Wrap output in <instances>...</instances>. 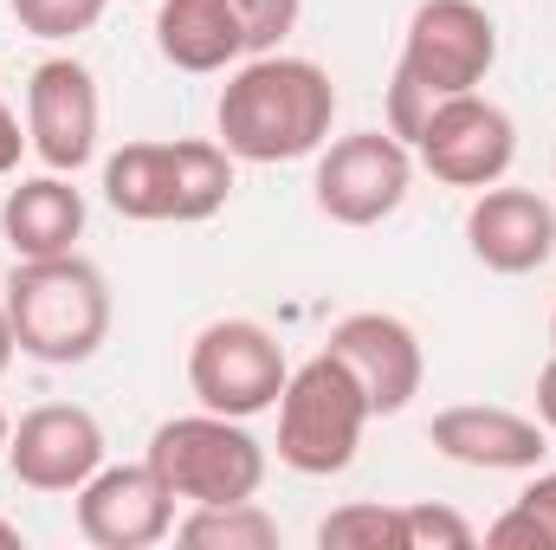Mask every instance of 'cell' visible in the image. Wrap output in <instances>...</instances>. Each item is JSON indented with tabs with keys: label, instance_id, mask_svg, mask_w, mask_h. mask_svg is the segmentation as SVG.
<instances>
[{
	"label": "cell",
	"instance_id": "1",
	"mask_svg": "<svg viewBox=\"0 0 556 550\" xmlns=\"http://www.w3.org/2000/svg\"><path fill=\"white\" fill-rule=\"evenodd\" d=\"M220 149L233 162H298L317 155L337 124V85L317 59L260 52L220 91Z\"/></svg>",
	"mask_w": 556,
	"mask_h": 550
},
{
	"label": "cell",
	"instance_id": "2",
	"mask_svg": "<svg viewBox=\"0 0 556 550\" xmlns=\"http://www.w3.org/2000/svg\"><path fill=\"white\" fill-rule=\"evenodd\" d=\"M498 65V26L479 0H420L402 39V65L389 78V130L415 149L420 124L440 98L479 91Z\"/></svg>",
	"mask_w": 556,
	"mask_h": 550
},
{
	"label": "cell",
	"instance_id": "3",
	"mask_svg": "<svg viewBox=\"0 0 556 550\" xmlns=\"http://www.w3.org/2000/svg\"><path fill=\"white\" fill-rule=\"evenodd\" d=\"M7 324L20 357L46 363V370H72L91 363L111 337V285L91 260L78 253H52V260H20L7 278Z\"/></svg>",
	"mask_w": 556,
	"mask_h": 550
},
{
	"label": "cell",
	"instance_id": "4",
	"mask_svg": "<svg viewBox=\"0 0 556 550\" xmlns=\"http://www.w3.org/2000/svg\"><path fill=\"white\" fill-rule=\"evenodd\" d=\"M363 427H369V396L363 383L350 376L343 357L317 350L311 363H298L285 376V396H278V460L304 479H330V473H350L356 447H363Z\"/></svg>",
	"mask_w": 556,
	"mask_h": 550
},
{
	"label": "cell",
	"instance_id": "5",
	"mask_svg": "<svg viewBox=\"0 0 556 550\" xmlns=\"http://www.w3.org/2000/svg\"><path fill=\"white\" fill-rule=\"evenodd\" d=\"M149 466L188 505H233V499H260L266 486V447L247 434V421L214 409L162 421L149 434Z\"/></svg>",
	"mask_w": 556,
	"mask_h": 550
},
{
	"label": "cell",
	"instance_id": "6",
	"mask_svg": "<svg viewBox=\"0 0 556 550\" xmlns=\"http://www.w3.org/2000/svg\"><path fill=\"white\" fill-rule=\"evenodd\" d=\"M285 350L266 324L253 317H214L194 343H188V389L194 402L214 414H233V421H253V414L278 409L285 396Z\"/></svg>",
	"mask_w": 556,
	"mask_h": 550
},
{
	"label": "cell",
	"instance_id": "7",
	"mask_svg": "<svg viewBox=\"0 0 556 550\" xmlns=\"http://www.w3.org/2000/svg\"><path fill=\"white\" fill-rule=\"evenodd\" d=\"M408 188H415V155L395 130H350V137L324 142L317 175H311L317 214L337 221V227L389 221L408 201Z\"/></svg>",
	"mask_w": 556,
	"mask_h": 550
},
{
	"label": "cell",
	"instance_id": "8",
	"mask_svg": "<svg viewBox=\"0 0 556 550\" xmlns=\"http://www.w3.org/2000/svg\"><path fill=\"white\" fill-rule=\"evenodd\" d=\"M415 155L433 182L479 195V188H492V182L511 175V162H518V124L492 98L459 91V98H440L427 111V124H420V137H415Z\"/></svg>",
	"mask_w": 556,
	"mask_h": 550
},
{
	"label": "cell",
	"instance_id": "9",
	"mask_svg": "<svg viewBox=\"0 0 556 550\" xmlns=\"http://www.w3.org/2000/svg\"><path fill=\"white\" fill-rule=\"evenodd\" d=\"M98 124H104V98L98 78L78 59H39L26 78V142L46 168L78 175L98 155Z\"/></svg>",
	"mask_w": 556,
	"mask_h": 550
},
{
	"label": "cell",
	"instance_id": "10",
	"mask_svg": "<svg viewBox=\"0 0 556 550\" xmlns=\"http://www.w3.org/2000/svg\"><path fill=\"white\" fill-rule=\"evenodd\" d=\"M7 466L33 492H78L104 466V427L78 402H46L7 434Z\"/></svg>",
	"mask_w": 556,
	"mask_h": 550
},
{
	"label": "cell",
	"instance_id": "11",
	"mask_svg": "<svg viewBox=\"0 0 556 550\" xmlns=\"http://www.w3.org/2000/svg\"><path fill=\"white\" fill-rule=\"evenodd\" d=\"M175 532V492L155 466H98L78 486V538L98 550H149Z\"/></svg>",
	"mask_w": 556,
	"mask_h": 550
},
{
	"label": "cell",
	"instance_id": "12",
	"mask_svg": "<svg viewBox=\"0 0 556 550\" xmlns=\"http://www.w3.org/2000/svg\"><path fill=\"white\" fill-rule=\"evenodd\" d=\"M466 247L485 273L525 278L538 266H551L556 253V208L538 195V188H479L472 208H466Z\"/></svg>",
	"mask_w": 556,
	"mask_h": 550
},
{
	"label": "cell",
	"instance_id": "13",
	"mask_svg": "<svg viewBox=\"0 0 556 550\" xmlns=\"http://www.w3.org/2000/svg\"><path fill=\"white\" fill-rule=\"evenodd\" d=\"M324 350L350 363V376H356L363 396H369V414H402L420 396V376H427L420 337L402 317H389V311H350V317L324 337Z\"/></svg>",
	"mask_w": 556,
	"mask_h": 550
},
{
	"label": "cell",
	"instance_id": "14",
	"mask_svg": "<svg viewBox=\"0 0 556 550\" xmlns=\"http://www.w3.org/2000/svg\"><path fill=\"white\" fill-rule=\"evenodd\" d=\"M427 440H433V453H446L453 466H472V473H538L551 453V427L538 414L492 409V402L440 409Z\"/></svg>",
	"mask_w": 556,
	"mask_h": 550
},
{
	"label": "cell",
	"instance_id": "15",
	"mask_svg": "<svg viewBox=\"0 0 556 550\" xmlns=\"http://www.w3.org/2000/svg\"><path fill=\"white\" fill-rule=\"evenodd\" d=\"M78 234H85V195L59 168L7 188V201H0V240L13 247V260L78 253Z\"/></svg>",
	"mask_w": 556,
	"mask_h": 550
},
{
	"label": "cell",
	"instance_id": "16",
	"mask_svg": "<svg viewBox=\"0 0 556 550\" xmlns=\"http://www.w3.org/2000/svg\"><path fill=\"white\" fill-rule=\"evenodd\" d=\"M155 52L175 72H227L247 59V33L227 0H155Z\"/></svg>",
	"mask_w": 556,
	"mask_h": 550
},
{
	"label": "cell",
	"instance_id": "17",
	"mask_svg": "<svg viewBox=\"0 0 556 550\" xmlns=\"http://www.w3.org/2000/svg\"><path fill=\"white\" fill-rule=\"evenodd\" d=\"M175 155L168 142H124L104 162V201L124 221H168L175 214Z\"/></svg>",
	"mask_w": 556,
	"mask_h": 550
},
{
	"label": "cell",
	"instance_id": "18",
	"mask_svg": "<svg viewBox=\"0 0 556 550\" xmlns=\"http://www.w3.org/2000/svg\"><path fill=\"white\" fill-rule=\"evenodd\" d=\"M168 155H175V182H168L175 188V214L168 221H181V227L214 221L227 208V195H233V155L207 137L168 142Z\"/></svg>",
	"mask_w": 556,
	"mask_h": 550
},
{
	"label": "cell",
	"instance_id": "19",
	"mask_svg": "<svg viewBox=\"0 0 556 550\" xmlns=\"http://www.w3.org/2000/svg\"><path fill=\"white\" fill-rule=\"evenodd\" d=\"M175 538L188 550H278V518L260 499H233V505H194Z\"/></svg>",
	"mask_w": 556,
	"mask_h": 550
},
{
	"label": "cell",
	"instance_id": "20",
	"mask_svg": "<svg viewBox=\"0 0 556 550\" xmlns=\"http://www.w3.org/2000/svg\"><path fill=\"white\" fill-rule=\"evenodd\" d=\"M317 545L324 550H408V518H402V505L356 499V505H337L317 525Z\"/></svg>",
	"mask_w": 556,
	"mask_h": 550
},
{
	"label": "cell",
	"instance_id": "21",
	"mask_svg": "<svg viewBox=\"0 0 556 550\" xmlns=\"http://www.w3.org/2000/svg\"><path fill=\"white\" fill-rule=\"evenodd\" d=\"M7 7H13V20H20L26 33H39V39H78V33H91V26L104 20L111 0H7Z\"/></svg>",
	"mask_w": 556,
	"mask_h": 550
},
{
	"label": "cell",
	"instance_id": "22",
	"mask_svg": "<svg viewBox=\"0 0 556 550\" xmlns=\"http://www.w3.org/2000/svg\"><path fill=\"white\" fill-rule=\"evenodd\" d=\"M227 7L240 13V33H247V59H260V52H278V46L291 39L298 13H304V0H227Z\"/></svg>",
	"mask_w": 556,
	"mask_h": 550
},
{
	"label": "cell",
	"instance_id": "23",
	"mask_svg": "<svg viewBox=\"0 0 556 550\" xmlns=\"http://www.w3.org/2000/svg\"><path fill=\"white\" fill-rule=\"evenodd\" d=\"M402 518H408V550H466L472 538H479L453 505H433V499L402 505Z\"/></svg>",
	"mask_w": 556,
	"mask_h": 550
},
{
	"label": "cell",
	"instance_id": "24",
	"mask_svg": "<svg viewBox=\"0 0 556 550\" xmlns=\"http://www.w3.org/2000/svg\"><path fill=\"white\" fill-rule=\"evenodd\" d=\"M485 545L492 550H551L544 532H538V518H531L525 505H511L505 518H492V525H485Z\"/></svg>",
	"mask_w": 556,
	"mask_h": 550
},
{
	"label": "cell",
	"instance_id": "25",
	"mask_svg": "<svg viewBox=\"0 0 556 550\" xmlns=\"http://www.w3.org/2000/svg\"><path fill=\"white\" fill-rule=\"evenodd\" d=\"M518 505L538 518V532H544V545L556 550V473H538L525 492H518Z\"/></svg>",
	"mask_w": 556,
	"mask_h": 550
},
{
	"label": "cell",
	"instance_id": "26",
	"mask_svg": "<svg viewBox=\"0 0 556 550\" xmlns=\"http://www.w3.org/2000/svg\"><path fill=\"white\" fill-rule=\"evenodd\" d=\"M20 149H33V142L20 137V117L7 111V98H0V175H13L20 168Z\"/></svg>",
	"mask_w": 556,
	"mask_h": 550
},
{
	"label": "cell",
	"instance_id": "27",
	"mask_svg": "<svg viewBox=\"0 0 556 550\" xmlns=\"http://www.w3.org/2000/svg\"><path fill=\"white\" fill-rule=\"evenodd\" d=\"M538 421L556 434V350H551V363L538 370Z\"/></svg>",
	"mask_w": 556,
	"mask_h": 550
},
{
	"label": "cell",
	"instance_id": "28",
	"mask_svg": "<svg viewBox=\"0 0 556 550\" xmlns=\"http://www.w3.org/2000/svg\"><path fill=\"white\" fill-rule=\"evenodd\" d=\"M13 350H20V343H13V324H7V304H0V376H7V363H13Z\"/></svg>",
	"mask_w": 556,
	"mask_h": 550
},
{
	"label": "cell",
	"instance_id": "29",
	"mask_svg": "<svg viewBox=\"0 0 556 550\" xmlns=\"http://www.w3.org/2000/svg\"><path fill=\"white\" fill-rule=\"evenodd\" d=\"M20 545V525H7V518H0V550H13Z\"/></svg>",
	"mask_w": 556,
	"mask_h": 550
},
{
	"label": "cell",
	"instance_id": "30",
	"mask_svg": "<svg viewBox=\"0 0 556 550\" xmlns=\"http://www.w3.org/2000/svg\"><path fill=\"white\" fill-rule=\"evenodd\" d=\"M7 434H13V421H7V409H0V460H7Z\"/></svg>",
	"mask_w": 556,
	"mask_h": 550
},
{
	"label": "cell",
	"instance_id": "31",
	"mask_svg": "<svg viewBox=\"0 0 556 550\" xmlns=\"http://www.w3.org/2000/svg\"><path fill=\"white\" fill-rule=\"evenodd\" d=\"M551 350H556V311H551Z\"/></svg>",
	"mask_w": 556,
	"mask_h": 550
}]
</instances>
